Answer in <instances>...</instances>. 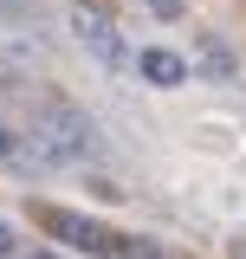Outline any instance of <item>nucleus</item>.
Instances as JSON below:
<instances>
[{
	"label": "nucleus",
	"instance_id": "13",
	"mask_svg": "<svg viewBox=\"0 0 246 259\" xmlns=\"http://www.w3.org/2000/svg\"><path fill=\"white\" fill-rule=\"evenodd\" d=\"M233 259H246V246H240V253H233Z\"/></svg>",
	"mask_w": 246,
	"mask_h": 259
},
{
	"label": "nucleus",
	"instance_id": "5",
	"mask_svg": "<svg viewBox=\"0 0 246 259\" xmlns=\"http://www.w3.org/2000/svg\"><path fill=\"white\" fill-rule=\"evenodd\" d=\"M188 65H194L201 78H214V84H227V78L240 71V59H233V52L220 46L214 32H201V39H194V52H188Z\"/></svg>",
	"mask_w": 246,
	"mask_h": 259
},
{
	"label": "nucleus",
	"instance_id": "7",
	"mask_svg": "<svg viewBox=\"0 0 246 259\" xmlns=\"http://www.w3.org/2000/svg\"><path fill=\"white\" fill-rule=\"evenodd\" d=\"M117 259H162V246L143 233H117Z\"/></svg>",
	"mask_w": 246,
	"mask_h": 259
},
{
	"label": "nucleus",
	"instance_id": "1",
	"mask_svg": "<svg viewBox=\"0 0 246 259\" xmlns=\"http://www.w3.org/2000/svg\"><path fill=\"white\" fill-rule=\"evenodd\" d=\"M91 149H97L91 117L71 110V104H46V110H32V123H26L20 162H32V168H59V162H85Z\"/></svg>",
	"mask_w": 246,
	"mask_h": 259
},
{
	"label": "nucleus",
	"instance_id": "2",
	"mask_svg": "<svg viewBox=\"0 0 246 259\" xmlns=\"http://www.w3.org/2000/svg\"><path fill=\"white\" fill-rule=\"evenodd\" d=\"M71 32H78V46L91 52V65H104V71H123V65H130V39H123V26L104 7H78V13H71Z\"/></svg>",
	"mask_w": 246,
	"mask_h": 259
},
{
	"label": "nucleus",
	"instance_id": "11",
	"mask_svg": "<svg viewBox=\"0 0 246 259\" xmlns=\"http://www.w3.org/2000/svg\"><path fill=\"white\" fill-rule=\"evenodd\" d=\"M32 7L39 0H7V13H20V20H32Z\"/></svg>",
	"mask_w": 246,
	"mask_h": 259
},
{
	"label": "nucleus",
	"instance_id": "12",
	"mask_svg": "<svg viewBox=\"0 0 246 259\" xmlns=\"http://www.w3.org/2000/svg\"><path fill=\"white\" fill-rule=\"evenodd\" d=\"M26 259H65V253H52V246H32V253Z\"/></svg>",
	"mask_w": 246,
	"mask_h": 259
},
{
	"label": "nucleus",
	"instance_id": "8",
	"mask_svg": "<svg viewBox=\"0 0 246 259\" xmlns=\"http://www.w3.org/2000/svg\"><path fill=\"white\" fill-rule=\"evenodd\" d=\"M155 20H188V0H143Z\"/></svg>",
	"mask_w": 246,
	"mask_h": 259
},
{
	"label": "nucleus",
	"instance_id": "3",
	"mask_svg": "<svg viewBox=\"0 0 246 259\" xmlns=\"http://www.w3.org/2000/svg\"><path fill=\"white\" fill-rule=\"evenodd\" d=\"M39 221H46V233H59L65 246H85V253H110L117 259V233H104L97 221L71 214V207H39Z\"/></svg>",
	"mask_w": 246,
	"mask_h": 259
},
{
	"label": "nucleus",
	"instance_id": "4",
	"mask_svg": "<svg viewBox=\"0 0 246 259\" xmlns=\"http://www.w3.org/2000/svg\"><path fill=\"white\" fill-rule=\"evenodd\" d=\"M0 65H7V71H39V65H46V39L0 26Z\"/></svg>",
	"mask_w": 246,
	"mask_h": 259
},
{
	"label": "nucleus",
	"instance_id": "9",
	"mask_svg": "<svg viewBox=\"0 0 246 259\" xmlns=\"http://www.w3.org/2000/svg\"><path fill=\"white\" fill-rule=\"evenodd\" d=\"M0 156H7V162H20V136H7V130H0Z\"/></svg>",
	"mask_w": 246,
	"mask_h": 259
},
{
	"label": "nucleus",
	"instance_id": "6",
	"mask_svg": "<svg viewBox=\"0 0 246 259\" xmlns=\"http://www.w3.org/2000/svg\"><path fill=\"white\" fill-rule=\"evenodd\" d=\"M136 71H143L149 84H162V91H175V84L188 78V59H182V52H169V46H143Z\"/></svg>",
	"mask_w": 246,
	"mask_h": 259
},
{
	"label": "nucleus",
	"instance_id": "10",
	"mask_svg": "<svg viewBox=\"0 0 246 259\" xmlns=\"http://www.w3.org/2000/svg\"><path fill=\"white\" fill-rule=\"evenodd\" d=\"M13 253H20V246H13V227L0 221V259H13Z\"/></svg>",
	"mask_w": 246,
	"mask_h": 259
}]
</instances>
